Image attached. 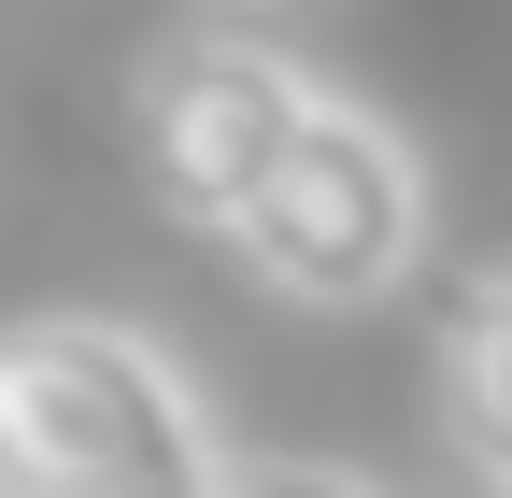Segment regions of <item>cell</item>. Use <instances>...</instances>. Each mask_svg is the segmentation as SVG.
Returning <instances> with one entry per match:
<instances>
[{
	"label": "cell",
	"mask_w": 512,
	"mask_h": 498,
	"mask_svg": "<svg viewBox=\"0 0 512 498\" xmlns=\"http://www.w3.org/2000/svg\"><path fill=\"white\" fill-rule=\"evenodd\" d=\"M228 257L271 299H299V314H370V299H399L413 257H427V171H413V143L384 129L370 100H313V129L228 214Z\"/></svg>",
	"instance_id": "2"
},
{
	"label": "cell",
	"mask_w": 512,
	"mask_h": 498,
	"mask_svg": "<svg viewBox=\"0 0 512 498\" xmlns=\"http://www.w3.org/2000/svg\"><path fill=\"white\" fill-rule=\"evenodd\" d=\"M313 100L328 86H313L299 57H271V43H171L143 72V185H157V214H185V228L228 242V214L313 129Z\"/></svg>",
	"instance_id": "3"
},
{
	"label": "cell",
	"mask_w": 512,
	"mask_h": 498,
	"mask_svg": "<svg viewBox=\"0 0 512 498\" xmlns=\"http://www.w3.org/2000/svg\"><path fill=\"white\" fill-rule=\"evenodd\" d=\"M214 413L128 314H0V498H214Z\"/></svg>",
	"instance_id": "1"
},
{
	"label": "cell",
	"mask_w": 512,
	"mask_h": 498,
	"mask_svg": "<svg viewBox=\"0 0 512 498\" xmlns=\"http://www.w3.org/2000/svg\"><path fill=\"white\" fill-rule=\"evenodd\" d=\"M427 385H441V427H456V456L512 498V257H484L456 299H441Z\"/></svg>",
	"instance_id": "4"
},
{
	"label": "cell",
	"mask_w": 512,
	"mask_h": 498,
	"mask_svg": "<svg viewBox=\"0 0 512 498\" xmlns=\"http://www.w3.org/2000/svg\"><path fill=\"white\" fill-rule=\"evenodd\" d=\"M214 498H384L370 470H342V456H228V484Z\"/></svg>",
	"instance_id": "5"
}]
</instances>
